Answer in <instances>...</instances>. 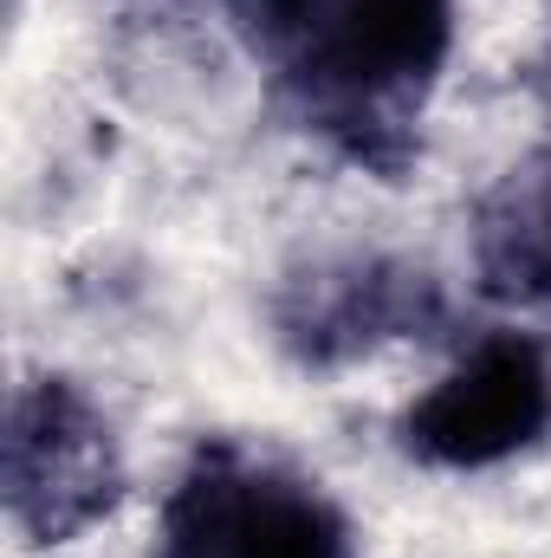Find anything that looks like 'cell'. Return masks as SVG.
Instances as JSON below:
<instances>
[{
	"label": "cell",
	"instance_id": "1",
	"mask_svg": "<svg viewBox=\"0 0 551 558\" xmlns=\"http://www.w3.org/2000/svg\"><path fill=\"white\" fill-rule=\"evenodd\" d=\"M454 7L461 0H305L273 59L279 98L344 162L403 182L454 52Z\"/></svg>",
	"mask_w": 551,
	"mask_h": 558
},
{
	"label": "cell",
	"instance_id": "2",
	"mask_svg": "<svg viewBox=\"0 0 551 558\" xmlns=\"http://www.w3.org/2000/svg\"><path fill=\"white\" fill-rule=\"evenodd\" d=\"M149 558H357V539L311 474L241 441H201L162 500Z\"/></svg>",
	"mask_w": 551,
	"mask_h": 558
},
{
	"label": "cell",
	"instance_id": "3",
	"mask_svg": "<svg viewBox=\"0 0 551 558\" xmlns=\"http://www.w3.org/2000/svg\"><path fill=\"white\" fill-rule=\"evenodd\" d=\"M124 448L111 416L72 377H26L7 397L0 500L26 546H72L124 500Z\"/></svg>",
	"mask_w": 551,
	"mask_h": 558
},
{
	"label": "cell",
	"instance_id": "4",
	"mask_svg": "<svg viewBox=\"0 0 551 558\" xmlns=\"http://www.w3.org/2000/svg\"><path fill=\"white\" fill-rule=\"evenodd\" d=\"M551 428V357L532 331H487L461 351V364L415 397L396 441L421 468L480 474L526 448H539Z\"/></svg>",
	"mask_w": 551,
	"mask_h": 558
},
{
	"label": "cell",
	"instance_id": "5",
	"mask_svg": "<svg viewBox=\"0 0 551 558\" xmlns=\"http://www.w3.org/2000/svg\"><path fill=\"white\" fill-rule=\"evenodd\" d=\"M448 292L441 279L396 254H318L273 292V338L305 371H344L383 344L441 338Z\"/></svg>",
	"mask_w": 551,
	"mask_h": 558
},
{
	"label": "cell",
	"instance_id": "6",
	"mask_svg": "<svg viewBox=\"0 0 551 558\" xmlns=\"http://www.w3.org/2000/svg\"><path fill=\"white\" fill-rule=\"evenodd\" d=\"M474 279L500 305H551V149L513 162L474 202Z\"/></svg>",
	"mask_w": 551,
	"mask_h": 558
},
{
	"label": "cell",
	"instance_id": "7",
	"mask_svg": "<svg viewBox=\"0 0 551 558\" xmlns=\"http://www.w3.org/2000/svg\"><path fill=\"white\" fill-rule=\"evenodd\" d=\"M221 13L234 20V33L247 39V52L273 65L279 52H285V39H292V26H298V13H305V0H221Z\"/></svg>",
	"mask_w": 551,
	"mask_h": 558
}]
</instances>
